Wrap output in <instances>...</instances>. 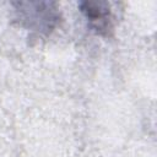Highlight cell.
I'll use <instances>...</instances> for the list:
<instances>
[{
	"mask_svg": "<svg viewBox=\"0 0 157 157\" xmlns=\"http://www.w3.org/2000/svg\"><path fill=\"white\" fill-rule=\"evenodd\" d=\"M12 6L18 25L39 34L50 33L60 20L58 5L53 1H17Z\"/></svg>",
	"mask_w": 157,
	"mask_h": 157,
	"instance_id": "6da1fadb",
	"label": "cell"
},
{
	"mask_svg": "<svg viewBox=\"0 0 157 157\" xmlns=\"http://www.w3.org/2000/svg\"><path fill=\"white\" fill-rule=\"evenodd\" d=\"M80 11L97 34L109 37L114 31V16L107 1H81Z\"/></svg>",
	"mask_w": 157,
	"mask_h": 157,
	"instance_id": "7a4b0ae2",
	"label": "cell"
}]
</instances>
